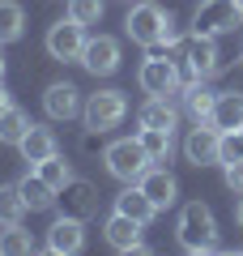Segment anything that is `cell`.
<instances>
[{
    "instance_id": "cell-1",
    "label": "cell",
    "mask_w": 243,
    "mask_h": 256,
    "mask_svg": "<svg viewBox=\"0 0 243 256\" xmlns=\"http://www.w3.org/2000/svg\"><path fill=\"white\" fill-rule=\"evenodd\" d=\"M124 30L141 47H166V52L175 47V18L162 4H154V0H136L124 18Z\"/></svg>"
},
{
    "instance_id": "cell-2",
    "label": "cell",
    "mask_w": 243,
    "mask_h": 256,
    "mask_svg": "<svg viewBox=\"0 0 243 256\" xmlns=\"http://www.w3.org/2000/svg\"><path fill=\"white\" fill-rule=\"evenodd\" d=\"M175 239H180L184 252H214L218 248V222H214V210L205 201H188L175 222Z\"/></svg>"
},
{
    "instance_id": "cell-3",
    "label": "cell",
    "mask_w": 243,
    "mask_h": 256,
    "mask_svg": "<svg viewBox=\"0 0 243 256\" xmlns=\"http://www.w3.org/2000/svg\"><path fill=\"white\" fill-rule=\"evenodd\" d=\"M102 162H107V171L116 175L120 184H136L154 166V158H150V150L141 146V137H120V141H111V146L102 150Z\"/></svg>"
},
{
    "instance_id": "cell-4",
    "label": "cell",
    "mask_w": 243,
    "mask_h": 256,
    "mask_svg": "<svg viewBox=\"0 0 243 256\" xmlns=\"http://www.w3.org/2000/svg\"><path fill=\"white\" fill-rule=\"evenodd\" d=\"M136 82H141V90L150 94V98H175L180 94V60H171V56H150V60L141 64V73H136Z\"/></svg>"
},
{
    "instance_id": "cell-5",
    "label": "cell",
    "mask_w": 243,
    "mask_h": 256,
    "mask_svg": "<svg viewBox=\"0 0 243 256\" xmlns=\"http://www.w3.org/2000/svg\"><path fill=\"white\" fill-rule=\"evenodd\" d=\"M81 116H86V128H90V132H107V128H116L120 120L128 116L124 90H98V94H90Z\"/></svg>"
},
{
    "instance_id": "cell-6",
    "label": "cell",
    "mask_w": 243,
    "mask_h": 256,
    "mask_svg": "<svg viewBox=\"0 0 243 256\" xmlns=\"http://www.w3.org/2000/svg\"><path fill=\"white\" fill-rule=\"evenodd\" d=\"M239 4L234 0H200L196 13H192V34H205V38H218L239 22Z\"/></svg>"
},
{
    "instance_id": "cell-7",
    "label": "cell",
    "mask_w": 243,
    "mask_h": 256,
    "mask_svg": "<svg viewBox=\"0 0 243 256\" xmlns=\"http://www.w3.org/2000/svg\"><path fill=\"white\" fill-rule=\"evenodd\" d=\"M86 26H81L77 18H64V22H56L52 30H47V52H52V60H81V52H86Z\"/></svg>"
},
{
    "instance_id": "cell-8",
    "label": "cell",
    "mask_w": 243,
    "mask_h": 256,
    "mask_svg": "<svg viewBox=\"0 0 243 256\" xmlns=\"http://www.w3.org/2000/svg\"><path fill=\"white\" fill-rule=\"evenodd\" d=\"M184 158H188L192 166L222 162V132H218L214 124H196L188 137H184Z\"/></svg>"
},
{
    "instance_id": "cell-9",
    "label": "cell",
    "mask_w": 243,
    "mask_h": 256,
    "mask_svg": "<svg viewBox=\"0 0 243 256\" xmlns=\"http://www.w3.org/2000/svg\"><path fill=\"white\" fill-rule=\"evenodd\" d=\"M141 230H145V222L128 218V214H120V210L102 222V239H107V248H116V252H145Z\"/></svg>"
},
{
    "instance_id": "cell-10",
    "label": "cell",
    "mask_w": 243,
    "mask_h": 256,
    "mask_svg": "<svg viewBox=\"0 0 243 256\" xmlns=\"http://www.w3.org/2000/svg\"><path fill=\"white\" fill-rule=\"evenodd\" d=\"M77 64H86V73H94V77H111V73L120 68V43H116L111 34H98V38H90Z\"/></svg>"
},
{
    "instance_id": "cell-11",
    "label": "cell",
    "mask_w": 243,
    "mask_h": 256,
    "mask_svg": "<svg viewBox=\"0 0 243 256\" xmlns=\"http://www.w3.org/2000/svg\"><path fill=\"white\" fill-rule=\"evenodd\" d=\"M218 64H222V56H218V43L205 34H192L188 47H184V68H188V77H214Z\"/></svg>"
},
{
    "instance_id": "cell-12",
    "label": "cell",
    "mask_w": 243,
    "mask_h": 256,
    "mask_svg": "<svg viewBox=\"0 0 243 256\" xmlns=\"http://www.w3.org/2000/svg\"><path fill=\"white\" fill-rule=\"evenodd\" d=\"M43 111L52 120H77L81 111H86V102H81V90L77 86H68V82H56V86H47L43 90Z\"/></svg>"
},
{
    "instance_id": "cell-13",
    "label": "cell",
    "mask_w": 243,
    "mask_h": 256,
    "mask_svg": "<svg viewBox=\"0 0 243 256\" xmlns=\"http://www.w3.org/2000/svg\"><path fill=\"white\" fill-rule=\"evenodd\" d=\"M86 248V226H81V218H56L52 226H47V252H56V256H72V252H81Z\"/></svg>"
},
{
    "instance_id": "cell-14",
    "label": "cell",
    "mask_w": 243,
    "mask_h": 256,
    "mask_svg": "<svg viewBox=\"0 0 243 256\" xmlns=\"http://www.w3.org/2000/svg\"><path fill=\"white\" fill-rule=\"evenodd\" d=\"M180 102L188 107V116L196 120V124H209V116H214V102H218V94L205 86V77H188V82L180 86Z\"/></svg>"
},
{
    "instance_id": "cell-15",
    "label": "cell",
    "mask_w": 243,
    "mask_h": 256,
    "mask_svg": "<svg viewBox=\"0 0 243 256\" xmlns=\"http://www.w3.org/2000/svg\"><path fill=\"white\" fill-rule=\"evenodd\" d=\"M136 184L145 188V196H150V201L158 205V210H171V205H175V196H180V188H175V175L166 171V166H150V171H145Z\"/></svg>"
},
{
    "instance_id": "cell-16",
    "label": "cell",
    "mask_w": 243,
    "mask_h": 256,
    "mask_svg": "<svg viewBox=\"0 0 243 256\" xmlns=\"http://www.w3.org/2000/svg\"><path fill=\"white\" fill-rule=\"evenodd\" d=\"M116 210H120V214H128V218H136V222H145V226H150V222L162 214L158 205H154L150 196H145V188H141V184H128V188L120 192V196H116Z\"/></svg>"
},
{
    "instance_id": "cell-17",
    "label": "cell",
    "mask_w": 243,
    "mask_h": 256,
    "mask_svg": "<svg viewBox=\"0 0 243 256\" xmlns=\"http://www.w3.org/2000/svg\"><path fill=\"white\" fill-rule=\"evenodd\" d=\"M209 124H214L218 132H239V128H243V94H234V90L218 94Z\"/></svg>"
},
{
    "instance_id": "cell-18",
    "label": "cell",
    "mask_w": 243,
    "mask_h": 256,
    "mask_svg": "<svg viewBox=\"0 0 243 256\" xmlns=\"http://www.w3.org/2000/svg\"><path fill=\"white\" fill-rule=\"evenodd\" d=\"M94 210H98V196H94V188H90L86 180H77V175H72V184H64V214L86 222Z\"/></svg>"
},
{
    "instance_id": "cell-19",
    "label": "cell",
    "mask_w": 243,
    "mask_h": 256,
    "mask_svg": "<svg viewBox=\"0 0 243 256\" xmlns=\"http://www.w3.org/2000/svg\"><path fill=\"white\" fill-rule=\"evenodd\" d=\"M18 192H22V201H26L30 214H43V210H52V205H56V188H52L38 171H34V175H22V180H18Z\"/></svg>"
},
{
    "instance_id": "cell-20",
    "label": "cell",
    "mask_w": 243,
    "mask_h": 256,
    "mask_svg": "<svg viewBox=\"0 0 243 256\" xmlns=\"http://www.w3.org/2000/svg\"><path fill=\"white\" fill-rule=\"evenodd\" d=\"M18 150H22V158H26L30 166H38L43 158L56 154V132H52V128H43V124H30V132L22 137Z\"/></svg>"
},
{
    "instance_id": "cell-21",
    "label": "cell",
    "mask_w": 243,
    "mask_h": 256,
    "mask_svg": "<svg viewBox=\"0 0 243 256\" xmlns=\"http://www.w3.org/2000/svg\"><path fill=\"white\" fill-rule=\"evenodd\" d=\"M26 132H30V116L22 107H4L0 111V146H22Z\"/></svg>"
},
{
    "instance_id": "cell-22",
    "label": "cell",
    "mask_w": 243,
    "mask_h": 256,
    "mask_svg": "<svg viewBox=\"0 0 243 256\" xmlns=\"http://www.w3.org/2000/svg\"><path fill=\"white\" fill-rule=\"evenodd\" d=\"M26 34V13L18 0H0V43H18Z\"/></svg>"
},
{
    "instance_id": "cell-23",
    "label": "cell",
    "mask_w": 243,
    "mask_h": 256,
    "mask_svg": "<svg viewBox=\"0 0 243 256\" xmlns=\"http://www.w3.org/2000/svg\"><path fill=\"white\" fill-rule=\"evenodd\" d=\"M136 120H141V128H166V132H175V107H171V98H150Z\"/></svg>"
},
{
    "instance_id": "cell-24",
    "label": "cell",
    "mask_w": 243,
    "mask_h": 256,
    "mask_svg": "<svg viewBox=\"0 0 243 256\" xmlns=\"http://www.w3.org/2000/svg\"><path fill=\"white\" fill-rule=\"evenodd\" d=\"M136 137H141V146L150 150V158H154V162H171L175 141H171V132H166V128H141Z\"/></svg>"
},
{
    "instance_id": "cell-25",
    "label": "cell",
    "mask_w": 243,
    "mask_h": 256,
    "mask_svg": "<svg viewBox=\"0 0 243 256\" xmlns=\"http://www.w3.org/2000/svg\"><path fill=\"white\" fill-rule=\"evenodd\" d=\"M34 171H38V175H43V180H47V184H52V188H56V192H64V184H72V166H68V162H64V158H60V154H52V158H43V162H38V166H34Z\"/></svg>"
},
{
    "instance_id": "cell-26",
    "label": "cell",
    "mask_w": 243,
    "mask_h": 256,
    "mask_svg": "<svg viewBox=\"0 0 243 256\" xmlns=\"http://www.w3.org/2000/svg\"><path fill=\"white\" fill-rule=\"evenodd\" d=\"M26 218V201H22L18 184H9V188H0V222L4 226H13V222Z\"/></svg>"
},
{
    "instance_id": "cell-27",
    "label": "cell",
    "mask_w": 243,
    "mask_h": 256,
    "mask_svg": "<svg viewBox=\"0 0 243 256\" xmlns=\"http://www.w3.org/2000/svg\"><path fill=\"white\" fill-rule=\"evenodd\" d=\"M0 252H9V256L34 252V239H30V230H22V222H13V226H4V235H0Z\"/></svg>"
},
{
    "instance_id": "cell-28",
    "label": "cell",
    "mask_w": 243,
    "mask_h": 256,
    "mask_svg": "<svg viewBox=\"0 0 243 256\" xmlns=\"http://www.w3.org/2000/svg\"><path fill=\"white\" fill-rule=\"evenodd\" d=\"M102 0H68V18H77L81 26H98L102 22Z\"/></svg>"
},
{
    "instance_id": "cell-29",
    "label": "cell",
    "mask_w": 243,
    "mask_h": 256,
    "mask_svg": "<svg viewBox=\"0 0 243 256\" xmlns=\"http://www.w3.org/2000/svg\"><path fill=\"white\" fill-rule=\"evenodd\" d=\"M243 158V137L239 132H222V162L218 166H230V162H239Z\"/></svg>"
},
{
    "instance_id": "cell-30",
    "label": "cell",
    "mask_w": 243,
    "mask_h": 256,
    "mask_svg": "<svg viewBox=\"0 0 243 256\" xmlns=\"http://www.w3.org/2000/svg\"><path fill=\"white\" fill-rule=\"evenodd\" d=\"M226 184H230L234 192H243V158H239V162H230V166H226Z\"/></svg>"
},
{
    "instance_id": "cell-31",
    "label": "cell",
    "mask_w": 243,
    "mask_h": 256,
    "mask_svg": "<svg viewBox=\"0 0 243 256\" xmlns=\"http://www.w3.org/2000/svg\"><path fill=\"white\" fill-rule=\"evenodd\" d=\"M4 107H13V102H9V94H4V86H0V111Z\"/></svg>"
},
{
    "instance_id": "cell-32",
    "label": "cell",
    "mask_w": 243,
    "mask_h": 256,
    "mask_svg": "<svg viewBox=\"0 0 243 256\" xmlns=\"http://www.w3.org/2000/svg\"><path fill=\"white\" fill-rule=\"evenodd\" d=\"M0 47H4V43H0ZM0 82H4V52H0Z\"/></svg>"
},
{
    "instance_id": "cell-33",
    "label": "cell",
    "mask_w": 243,
    "mask_h": 256,
    "mask_svg": "<svg viewBox=\"0 0 243 256\" xmlns=\"http://www.w3.org/2000/svg\"><path fill=\"white\" fill-rule=\"evenodd\" d=\"M234 218H239V226H243V201H239V210H234Z\"/></svg>"
},
{
    "instance_id": "cell-34",
    "label": "cell",
    "mask_w": 243,
    "mask_h": 256,
    "mask_svg": "<svg viewBox=\"0 0 243 256\" xmlns=\"http://www.w3.org/2000/svg\"><path fill=\"white\" fill-rule=\"evenodd\" d=\"M234 4H239V13H243V0H234Z\"/></svg>"
},
{
    "instance_id": "cell-35",
    "label": "cell",
    "mask_w": 243,
    "mask_h": 256,
    "mask_svg": "<svg viewBox=\"0 0 243 256\" xmlns=\"http://www.w3.org/2000/svg\"><path fill=\"white\" fill-rule=\"evenodd\" d=\"M0 235H4V222H0Z\"/></svg>"
},
{
    "instance_id": "cell-36",
    "label": "cell",
    "mask_w": 243,
    "mask_h": 256,
    "mask_svg": "<svg viewBox=\"0 0 243 256\" xmlns=\"http://www.w3.org/2000/svg\"><path fill=\"white\" fill-rule=\"evenodd\" d=\"M239 137H243V128H239Z\"/></svg>"
}]
</instances>
